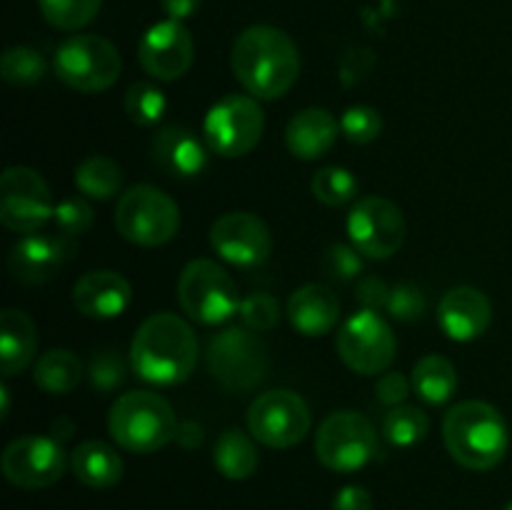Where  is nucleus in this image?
<instances>
[{
  "instance_id": "f257e3e1",
  "label": "nucleus",
  "mask_w": 512,
  "mask_h": 510,
  "mask_svg": "<svg viewBox=\"0 0 512 510\" xmlns=\"http://www.w3.org/2000/svg\"><path fill=\"white\" fill-rule=\"evenodd\" d=\"M235 78L258 100L283 98L300 75V53L288 33L273 25H250L230 53Z\"/></svg>"
},
{
  "instance_id": "f03ea898",
  "label": "nucleus",
  "mask_w": 512,
  "mask_h": 510,
  "mask_svg": "<svg viewBox=\"0 0 512 510\" xmlns=\"http://www.w3.org/2000/svg\"><path fill=\"white\" fill-rule=\"evenodd\" d=\"M198 365V335L175 313H155L140 323L130 343V368L153 385H180Z\"/></svg>"
},
{
  "instance_id": "7ed1b4c3",
  "label": "nucleus",
  "mask_w": 512,
  "mask_h": 510,
  "mask_svg": "<svg viewBox=\"0 0 512 510\" xmlns=\"http://www.w3.org/2000/svg\"><path fill=\"white\" fill-rule=\"evenodd\" d=\"M448 453L468 470H493L503 463L510 445L508 423L498 408L483 400H465L443 420Z\"/></svg>"
},
{
  "instance_id": "20e7f679",
  "label": "nucleus",
  "mask_w": 512,
  "mask_h": 510,
  "mask_svg": "<svg viewBox=\"0 0 512 510\" xmlns=\"http://www.w3.org/2000/svg\"><path fill=\"white\" fill-rule=\"evenodd\" d=\"M175 410L163 395L133 390L120 395L108 415V430L120 448L130 453H155L178 435Z\"/></svg>"
},
{
  "instance_id": "39448f33",
  "label": "nucleus",
  "mask_w": 512,
  "mask_h": 510,
  "mask_svg": "<svg viewBox=\"0 0 512 510\" xmlns=\"http://www.w3.org/2000/svg\"><path fill=\"white\" fill-rule=\"evenodd\" d=\"M115 228L128 243L158 248L180 230V208L155 185H133L115 205Z\"/></svg>"
},
{
  "instance_id": "423d86ee",
  "label": "nucleus",
  "mask_w": 512,
  "mask_h": 510,
  "mask_svg": "<svg viewBox=\"0 0 512 510\" xmlns=\"http://www.w3.org/2000/svg\"><path fill=\"white\" fill-rule=\"evenodd\" d=\"M178 300L185 313L203 325H220L240 310L235 280L220 263L208 258L190 260L178 280Z\"/></svg>"
},
{
  "instance_id": "0eeeda50",
  "label": "nucleus",
  "mask_w": 512,
  "mask_h": 510,
  "mask_svg": "<svg viewBox=\"0 0 512 510\" xmlns=\"http://www.w3.org/2000/svg\"><path fill=\"white\" fill-rule=\"evenodd\" d=\"M315 455L335 473H355L378 458V430L355 410H335L315 433Z\"/></svg>"
},
{
  "instance_id": "6e6552de",
  "label": "nucleus",
  "mask_w": 512,
  "mask_h": 510,
  "mask_svg": "<svg viewBox=\"0 0 512 510\" xmlns=\"http://www.w3.org/2000/svg\"><path fill=\"white\" fill-rule=\"evenodd\" d=\"M123 70L118 48L100 35H73L55 53V75L78 93H100Z\"/></svg>"
},
{
  "instance_id": "1a4fd4ad",
  "label": "nucleus",
  "mask_w": 512,
  "mask_h": 510,
  "mask_svg": "<svg viewBox=\"0 0 512 510\" xmlns=\"http://www.w3.org/2000/svg\"><path fill=\"white\" fill-rule=\"evenodd\" d=\"M265 130V115L253 95H225L208 110L203 140L215 155L240 158L255 150Z\"/></svg>"
},
{
  "instance_id": "9d476101",
  "label": "nucleus",
  "mask_w": 512,
  "mask_h": 510,
  "mask_svg": "<svg viewBox=\"0 0 512 510\" xmlns=\"http://www.w3.org/2000/svg\"><path fill=\"white\" fill-rule=\"evenodd\" d=\"M208 370L223 388L253 390L268 370V348L250 328H228L208 343Z\"/></svg>"
},
{
  "instance_id": "9b49d317",
  "label": "nucleus",
  "mask_w": 512,
  "mask_h": 510,
  "mask_svg": "<svg viewBox=\"0 0 512 510\" xmlns=\"http://www.w3.org/2000/svg\"><path fill=\"white\" fill-rule=\"evenodd\" d=\"M53 193L43 175L25 165L5 168L0 178V223L20 235L38 233L53 220Z\"/></svg>"
},
{
  "instance_id": "f8f14e48",
  "label": "nucleus",
  "mask_w": 512,
  "mask_h": 510,
  "mask_svg": "<svg viewBox=\"0 0 512 510\" xmlns=\"http://www.w3.org/2000/svg\"><path fill=\"white\" fill-rule=\"evenodd\" d=\"M248 430L268 448H293L310 430L308 403L293 390H268L250 403Z\"/></svg>"
},
{
  "instance_id": "ddd939ff",
  "label": "nucleus",
  "mask_w": 512,
  "mask_h": 510,
  "mask_svg": "<svg viewBox=\"0 0 512 510\" xmlns=\"http://www.w3.org/2000/svg\"><path fill=\"white\" fill-rule=\"evenodd\" d=\"M405 218L403 210L388 198L368 195L353 205L348 215L350 243L373 260L393 258L405 243Z\"/></svg>"
},
{
  "instance_id": "4468645a",
  "label": "nucleus",
  "mask_w": 512,
  "mask_h": 510,
  "mask_svg": "<svg viewBox=\"0 0 512 510\" xmlns=\"http://www.w3.org/2000/svg\"><path fill=\"white\" fill-rule=\"evenodd\" d=\"M395 335L375 310H358L343 323L338 335V355L360 375H378L395 360Z\"/></svg>"
},
{
  "instance_id": "2eb2a0df",
  "label": "nucleus",
  "mask_w": 512,
  "mask_h": 510,
  "mask_svg": "<svg viewBox=\"0 0 512 510\" xmlns=\"http://www.w3.org/2000/svg\"><path fill=\"white\" fill-rule=\"evenodd\" d=\"M65 473V450L58 438L23 435L3 450V475L23 490L50 488Z\"/></svg>"
},
{
  "instance_id": "dca6fc26",
  "label": "nucleus",
  "mask_w": 512,
  "mask_h": 510,
  "mask_svg": "<svg viewBox=\"0 0 512 510\" xmlns=\"http://www.w3.org/2000/svg\"><path fill=\"white\" fill-rule=\"evenodd\" d=\"M210 245L225 263L238 268H258L273 250V238L263 218L235 210L215 220L210 228Z\"/></svg>"
},
{
  "instance_id": "f3484780",
  "label": "nucleus",
  "mask_w": 512,
  "mask_h": 510,
  "mask_svg": "<svg viewBox=\"0 0 512 510\" xmlns=\"http://www.w3.org/2000/svg\"><path fill=\"white\" fill-rule=\"evenodd\" d=\"M193 35L180 20H163L145 30L138 45V60L155 80H178L193 65Z\"/></svg>"
},
{
  "instance_id": "a211bd4d",
  "label": "nucleus",
  "mask_w": 512,
  "mask_h": 510,
  "mask_svg": "<svg viewBox=\"0 0 512 510\" xmlns=\"http://www.w3.org/2000/svg\"><path fill=\"white\" fill-rule=\"evenodd\" d=\"M75 238L50 233H30L13 245L8 255V268L20 283L40 285L55 278L60 268L73 258Z\"/></svg>"
},
{
  "instance_id": "6ab92c4d",
  "label": "nucleus",
  "mask_w": 512,
  "mask_h": 510,
  "mask_svg": "<svg viewBox=\"0 0 512 510\" xmlns=\"http://www.w3.org/2000/svg\"><path fill=\"white\" fill-rule=\"evenodd\" d=\"M490 320H493V308L483 290L458 285L440 300L438 323L443 333L455 343L478 340L490 328Z\"/></svg>"
},
{
  "instance_id": "aec40b11",
  "label": "nucleus",
  "mask_w": 512,
  "mask_h": 510,
  "mask_svg": "<svg viewBox=\"0 0 512 510\" xmlns=\"http://www.w3.org/2000/svg\"><path fill=\"white\" fill-rule=\"evenodd\" d=\"M208 143L183 125H165L150 143L153 163L170 178H195L208 165Z\"/></svg>"
},
{
  "instance_id": "412c9836",
  "label": "nucleus",
  "mask_w": 512,
  "mask_h": 510,
  "mask_svg": "<svg viewBox=\"0 0 512 510\" xmlns=\"http://www.w3.org/2000/svg\"><path fill=\"white\" fill-rule=\"evenodd\" d=\"M133 298L128 280L115 270H90L73 285V305L93 320H113L125 313Z\"/></svg>"
},
{
  "instance_id": "4be33fe9",
  "label": "nucleus",
  "mask_w": 512,
  "mask_h": 510,
  "mask_svg": "<svg viewBox=\"0 0 512 510\" xmlns=\"http://www.w3.org/2000/svg\"><path fill=\"white\" fill-rule=\"evenodd\" d=\"M288 320L305 338L328 335L340 320V300L330 285L308 283L288 298Z\"/></svg>"
},
{
  "instance_id": "5701e85b",
  "label": "nucleus",
  "mask_w": 512,
  "mask_h": 510,
  "mask_svg": "<svg viewBox=\"0 0 512 510\" xmlns=\"http://www.w3.org/2000/svg\"><path fill=\"white\" fill-rule=\"evenodd\" d=\"M340 135V120L325 108H305L285 128V145L300 160H318Z\"/></svg>"
},
{
  "instance_id": "b1692460",
  "label": "nucleus",
  "mask_w": 512,
  "mask_h": 510,
  "mask_svg": "<svg viewBox=\"0 0 512 510\" xmlns=\"http://www.w3.org/2000/svg\"><path fill=\"white\" fill-rule=\"evenodd\" d=\"M38 350V330L28 313L5 308L0 313V370L5 378L28 368Z\"/></svg>"
},
{
  "instance_id": "393cba45",
  "label": "nucleus",
  "mask_w": 512,
  "mask_h": 510,
  "mask_svg": "<svg viewBox=\"0 0 512 510\" xmlns=\"http://www.w3.org/2000/svg\"><path fill=\"white\" fill-rule=\"evenodd\" d=\"M70 468L80 483L95 490L113 488L123 478V458L103 440H83L70 455Z\"/></svg>"
},
{
  "instance_id": "a878e982",
  "label": "nucleus",
  "mask_w": 512,
  "mask_h": 510,
  "mask_svg": "<svg viewBox=\"0 0 512 510\" xmlns=\"http://www.w3.org/2000/svg\"><path fill=\"white\" fill-rule=\"evenodd\" d=\"M415 395L428 405H445L458 393V370L443 355H425L415 363L410 375Z\"/></svg>"
},
{
  "instance_id": "bb28decb",
  "label": "nucleus",
  "mask_w": 512,
  "mask_h": 510,
  "mask_svg": "<svg viewBox=\"0 0 512 510\" xmlns=\"http://www.w3.org/2000/svg\"><path fill=\"white\" fill-rule=\"evenodd\" d=\"M213 463L218 473L228 480H248L260 465L258 448L243 430H225L215 440Z\"/></svg>"
},
{
  "instance_id": "cd10ccee",
  "label": "nucleus",
  "mask_w": 512,
  "mask_h": 510,
  "mask_svg": "<svg viewBox=\"0 0 512 510\" xmlns=\"http://www.w3.org/2000/svg\"><path fill=\"white\" fill-rule=\"evenodd\" d=\"M33 380L40 390H45V393L65 395L70 393V390L78 388L80 380H83V363H80V358L73 350H48V353L40 355V360L35 363Z\"/></svg>"
},
{
  "instance_id": "c85d7f7f",
  "label": "nucleus",
  "mask_w": 512,
  "mask_h": 510,
  "mask_svg": "<svg viewBox=\"0 0 512 510\" xmlns=\"http://www.w3.org/2000/svg\"><path fill=\"white\" fill-rule=\"evenodd\" d=\"M75 185L88 198L110 200L123 188V168L108 155H90L75 168Z\"/></svg>"
},
{
  "instance_id": "c756f323",
  "label": "nucleus",
  "mask_w": 512,
  "mask_h": 510,
  "mask_svg": "<svg viewBox=\"0 0 512 510\" xmlns=\"http://www.w3.org/2000/svg\"><path fill=\"white\" fill-rule=\"evenodd\" d=\"M430 430V418L415 405H395L383 418V435L395 448H413L423 443Z\"/></svg>"
},
{
  "instance_id": "7c9ffc66",
  "label": "nucleus",
  "mask_w": 512,
  "mask_h": 510,
  "mask_svg": "<svg viewBox=\"0 0 512 510\" xmlns=\"http://www.w3.org/2000/svg\"><path fill=\"white\" fill-rule=\"evenodd\" d=\"M103 0H38L43 18L58 30H80L93 23Z\"/></svg>"
},
{
  "instance_id": "2f4dec72",
  "label": "nucleus",
  "mask_w": 512,
  "mask_h": 510,
  "mask_svg": "<svg viewBox=\"0 0 512 510\" xmlns=\"http://www.w3.org/2000/svg\"><path fill=\"white\" fill-rule=\"evenodd\" d=\"M313 195L328 208H343L358 195V180L350 170L328 165L313 175Z\"/></svg>"
},
{
  "instance_id": "473e14b6",
  "label": "nucleus",
  "mask_w": 512,
  "mask_h": 510,
  "mask_svg": "<svg viewBox=\"0 0 512 510\" xmlns=\"http://www.w3.org/2000/svg\"><path fill=\"white\" fill-rule=\"evenodd\" d=\"M165 93L153 83H133L125 93V113L133 120L135 125H143V128H150V125H158L160 118L165 115Z\"/></svg>"
},
{
  "instance_id": "72a5a7b5",
  "label": "nucleus",
  "mask_w": 512,
  "mask_h": 510,
  "mask_svg": "<svg viewBox=\"0 0 512 510\" xmlns=\"http://www.w3.org/2000/svg\"><path fill=\"white\" fill-rule=\"evenodd\" d=\"M0 73L13 85H33L43 80L45 60L38 50L28 48V45H13L3 53Z\"/></svg>"
},
{
  "instance_id": "f704fd0d",
  "label": "nucleus",
  "mask_w": 512,
  "mask_h": 510,
  "mask_svg": "<svg viewBox=\"0 0 512 510\" xmlns=\"http://www.w3.org/2000/svg\"><path fill=\"white\" fill-rule=\"evenodd\" d=\"M380 130H383V118L370 105H353L340 118V133L345 135V140L355 145L373 143L380 135Z\"/></svg>"
},
{
  "instance_id": "c9c22d12",
  "label": "nucleus",
  "mask_w": 512,
  "mask_h": 510,
  "mask_svg": "<svg viewBox=\"0 0 512 510\" xmlns=\"http://www.w3.org/2000/svg\"><path fill=\"white\" fill-rule=\"evenodd\" d=\"M360 255L363 253L355 245L335 243L325 250L323 260H320V268L335 283H350V280H355L363 273V258Z\"/></svg>"
},
{
  "instance_id": "e433bc0d",
  "label": "nucleus",
  "mask_w": 512,
  "mask_h": 510,
  "mask_svg": "<svg viewBox=\"0 0 512 510\" xmlns=\"http://www.w3.org/2000/svg\"><path fill=\"white\" fill-rule=\"evenodd\" d=\"M238 313L245 328L255 330V333H265V330H273L278 325L280 305L273 295L250 293L243 298Z\"/></svg>"
},
{
  "instance_id": "4c0bfd02",
  "label": "nucleus",
  "mask_w": 512,
  "mask_h": 510,
  "mask_svg": "<svg viewBox=\"0 0 512 510\" xmlns=\"http://www.w3.org/2000/svg\"><path fill=\"white\" fill-rule=\"evenodd\" d=\"M95 213L83 198H65L55 205V213H53V223L55 228L60 230L63 235L68 238H78L83 235L85 230L93 225Z\"/></svg>"
},
{
  "instance_id": "58836bf2",
  "label": "nucleus",
  "mask_w": 512,
  "mask_h": 510,
  "mask_svg": "<svg viewBox=\"0 0 512 510\" xmlns=\"http://www.w3.org/2000/svg\"><path fill=\"white\" fill-rule=\"evenodd\" d=\"M88 378L93 383L95 390L100 393H110L118 385H123L125 380V360L120 358V353L115 350H98L90 360Z\"/></svg>"
},
{
  "instance_id": "ea45409f",
  "label": "nucleus",
  "mask_w": 512,
  "mask_h": 510,
  "mask_svg": "<svg viewBox=\"0 0 512 510\" xmlns=\"http://www.w3.org/2000/svg\"><path fill=\"white\" fill-rule=\"evenodd\" d=\"M385 308L400 323H413V320L423 318L428 303H425V295L418 285L400 283L395 288H390V298Z\"/></svg>"
},
{
  "instance_id": "a19ab883",
  "label": "nucleus",
  "mask_w": 512,
  "mask_h": 510,
  "mask_svg": "<svg viewBox=\"0 0 512 510\" xmlns=\"http://www.w3.org/2000/svg\"><path fill=\"white\" fill-rule=\"evenodd\" d=\"M410 390H413V383L405 378L403 373H385L383 378L375 385V393H378V400L388 408H395V405H403V400L408 398Z\"/></svg>"
},
{
  "instance_id": "79ce46f5",
  "label": "nucleus",
  "mask_w": 512,
  "mask_h": 510,
  "mask_svg": "<svg viewBox=\"0 0 512 510\" xmlns=\"http://www.w3.org/2000/svg\"><path fill=\"white\" fill-rule=\"evenodd\" d=\"M355 295H358V303L363 305V310H375V313H378L380 308L388 305L390 288L385 285V280L378 278V275H365V278H360Z\"/></svg>"
},
{
  "instance_id": "37998d69",
  "label": "nucleus",
  "mask_w": 512,
  "mask_h": 510,
  "mask_svg": "<svg viewBox=\"0 0 512 510\" xmlns=\"http://www.w3.org/2000/svg\"><path fill=\"white\" fill-rule=\"evenodd\" d=\"M333 510H373V495L363 485H345L335 493Z\"/></svg>"
},
{
  "instance_id": "c03bdc74",
  "label": "nucleus",
  "mask_w": 512,
  "mask_h": 510,
  "mask_svg": "<svg viewBox=\"0 0 512 510\" xmlns=\"http://www.w3.org/2000/svg\"><path fill=\"white\" fill-rule=\"evenodd\" d=\"M370 68H373V53H370V50H365V48H355V50H350V53L343 58L340 73H343L345 85H353L355 80L365 78Z\"/></svg>"
},
{
  "instance_id": "a18cd8bd",
  "label": "nucleus",
  "mask_w": 512,
  "mask_h": 510,
  "mask_svg": "<svg viewBox=\"0 0 512 510\" xmlns=\"http://www.w3.org/2000/svg\"><path fill=\"white\" fill-rule=\"evenodd\" d=\"M160 5H163L165 15H168L170 20H180V23H183L185 18L198 13L203 0H160Z\"/></svg>"
},
{
  "instance_id": "49530a36",
  "label": "nucleus",
  "mask_w": 512,
  "mask_h": 510,
  "mask_svg": "<svg viewBox=\"0 0 512 510\" xmlns=\"http://www.w3.org/2000/svg\"><path fill=\"white\" fill-rule=\"evenodd\" d=\"M175 440H178L183 448H198V445L203 443V428H200L198 423H193V420H188V423H180Z\"/></svg>"
},
{
  "instance_id": "de8ad7c7",
  "label": "nucleus",
  "mask_w": 512,
  "mask_h": 510,
  "mask_svg": "<svg viewBox=\"0 0 512 510\" xmlns=\"http://www.w3.org/2000/svg\"><path fill=\"white\" fill-rule=\"evenodd\" d=\"M53 435L55 438H70L73 435V423H68V420H55L53 423Z\"/></svg>"
},
{
  "instance_id": "09e8293b",
  "label": "nucleus",
  "mask_w": 512,
  "mask_h": 510,
  "mask_svg": "<svg viewBox=\"0 0 512 510\" xmlns=\"http://www.w3.org/2000/svg\"><path fill=\"white\" fill-rule=\"evenodd\" d=\"M0 395H3V415H0V418H8V388H5V385H3V388H0Z\"/></svg>"
},
{
  "instance_id": "8fccbe9b",
  "label": "nucleus",
  "mask_w": 512,
  "mask_h": 510,
  "mask_svg": "<svg viewBox=\"0 0 512 510\" xmlns=\"http://www.w3.org/2000/svg\"><path fill=\"white\" fill-rule=\"evenodd\" d=\"M505 510H512V500H510V503H508V505H505Z\"/></svg>"
}]
</instances>
